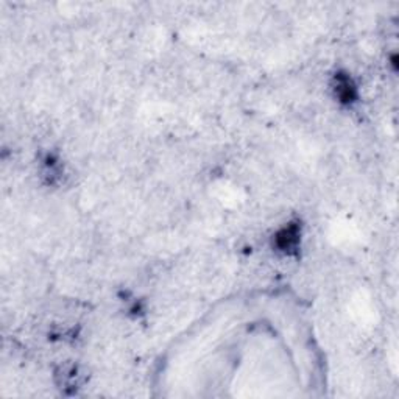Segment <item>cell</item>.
I'll return each instance as SVG.
<instances>
[{
  "label": "cell",
  "mask_w": 399,
  "mask_h": 399,
  "mask_svg": "<svg viewBox=\"0 0 399 399\" xmlns=\"http://www.w3.org/2000/svg\"><path fill=\"white\" fill-rule=\"evenodd\" d=\"M333 89L335 98L343 105H351L358 98V88H355L353 78L348 73H337L334 77Z\"/></svg>",
  "instance_id": "cell-1"
},
{
  "label": "cell",
  "mask_w": 399,
  "mask_h": 399,
  "mask_svg": "<svg viewBox=\"0 0 399 399\" xmlns=\"http://www.w3.org/2000/svg\"><path fill=\"white\" fill-rule=\"evenodd\" d=\"M299 239H301V230L298 223H290L276 232L275 247L284 253H292L299 245Z\"/></svg>",
  "instance_id": "cell-2"
}]
</instances>
